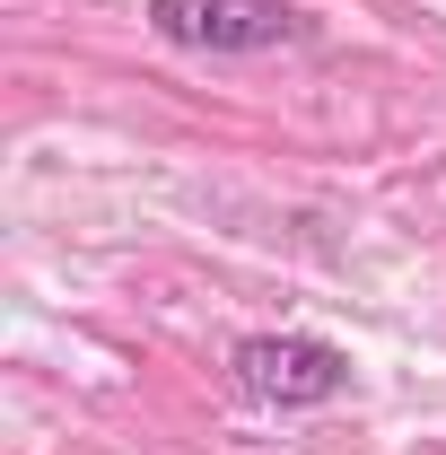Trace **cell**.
Masks as SVG:
<instances>
[{"mask_svg":"<svg viewBox=\"0 0 446 455\" xmlns=\"http://www.w3.org/2000/svg\"><path fill=\"white\" fill-rule=\"evenodd\" d=\"M149 27L184 53H280L307 36L289 0H149Z\"/></svg>","mask_w":446,"mask_h":455,"instance_id":"6da1fadb","label":"cell"},{"mask_svg":"<svg viewBox=\"0 0 446 455\" xmlns=\"http://www.w3.org/2000/svg\"><path fill=\"white\" fill-rule=\"evenodd\" d=\"M236 386L254 403L307 411V403H333L350 386V359L315 333H254V341H236Z\"/></svg>","mask_w":446,"mask_h":455,"instance_id":"7a4b0ae2","label":"cell"}]
</instances>
